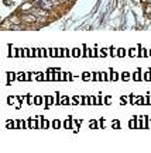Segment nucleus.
<instances>
[{"mask_svg": "<svg viewBox=\"0 0 151 153\" xmlns=\"http://www.w3.org/2000/svg\"><path fill=\"white\" fill-rule=\"evenodd\" d=\"M64 125H65V128H71V124H69L68 121H66V122H65V124H64Z\"/></svg>", "mask_w": 151, "mask_h": 153, "instance_id": "nucleus-21", "label": "nucleus"}, {"mask_svg": "<svg viewBox=\"0 0 151 153\" xmlns=\"http://www.w3.org/2000/svg\"><path fill=\"white\" fill-rule=\"evenodd\" d=\"M133 79H134V80H140V70H138L137 73L133 74Z\"/></svg>", "mask_w": 151, "mask_h": 153, "instance_id": "nucleus-12", "label": "nucleus"}, {"mask_svg": "<svg viewBox=\"0 0 151 153\" xmlns=\"http://www.w3.org/2000/svg\"><path fill=\"white\" fill-rule=\"evenodd\" d=\"M52 3H54V6H59L61 3H59V0H51Z\"/></svg>", "mask_w": 151, "mask_h": 153, "instance_id": "nucleus-19", "label": "nucleus"}, {"mask_svg": "<svg viewBox=\"0 0 151 153\" xmlns=\"http://www.w3.org/2000/svg\"><path fill=\"white\" fill-rule=\"evenodd\" d=\"M128 77H130V74H128L127 72H124V73L122 74V79L123 80H128Z\"/></svg>", "mask_w": 151, "mask_h": 153, "instance_id": "nucleus-10", "label": "nucleus"}, {"mask_svg": "<svg viewBox=\"0 0 151 153\" xmlns=\"http://www.w3.org/2000/svg\"><path fill=\"white\" fill-rule=\"evenodd\" d=\"M72 56H74V58H78V56H80V49H78V48H74V51H72Z\"/></svg>", "mask_w": 151, "mask_h": 153, "instance_id": "nucleus-5", "label": "nucleus"}, {"mask_svg": "<svg viewBox=\"0 0 151 153\" xmlns=\"http://www.w3.org/2000/svg\"><path fill=\"white\" fill-rule=\"evenodd\" d=\"M144 3H151V0H143Z\"/></svg>", "mask_w": 151, "mask_h": 153, "instance_id": "nucleus-24", "label": "nucleus"}, {"mask_svg": "<svg viewBox=\"0 0 151 153\" xmlns=\"http://www.w3.org/2000/svg\"><path fill=\"white\" fill-rule=\"evenodd\" d=\"M37 6H40L41 9L47 10V11H52V10L55 9V6H54V3H52L51 0H38Z\"/></svg>", "mask_w": 151, "mask_h": 153, "instance_id": "nucleus-2", "label": "nucleus"}, {"mask_svg": "<svg viewBox=\"0 0 151 153\" xmlns=\"http://www.w3.org/2000/svg\"><path fill=\"white\" fill-rule=\"evenodd\" d=\"M128 55H130V56H134V55H136V51H134V48H131V49H130Z\"/></svg>", "mask_w": 151, "mask_h": 153, "instance_id": "nucleus-17", "label": "nucleus"}, {"mask_svg": "<svg viewBox=\"0 0 151 153\" xmlns=\"http://www.w3.org/2000/svg\"><path fill=\"white\" fill-rule=\"evenodd\" d=\"M48 125H50V122H48V121H45V122L43 124V128H48Z\"/></svg>", "mask_w": 151, "mask_h": 153, "instance_id": "nucleus-20", "label": "nucleus"}, {"mask_svg": "<svg viewBox=\"0 0 151 153\" xmlns=\"http://www.w3.org/2000/svg\"><path fill=\"white\" fill-rule=\"evenodd\" d=\"M21 21L24 24H34V23H37V16L33 13H24L21 16Z\"/></svg>", "mask_w": 151, "mask_h": 153, "instance_id": "nucleus-1", "label": "nucleus"}, {"mask_svg": "<svg viewBox=\"0 0 151 153\" xmlns=\"http://www.w3.org/2000/svg\"><path fill=\"white\" fill-rule=\"evenodd\" d=\"M64 56L69 58V56H71V51H69V49H65V51H64Z\"/></svg>", "mask_w": 151, "mask_h": 153, "instance_id": "nucleus-13", "label": "nucleus"}, {"mask_svg": "<svg viewBox=\"0 0 151 153\" xmlns=\"http://www.w3.org/2000/svg\"><path fill=\"white\" fill-rule=\"evenodd\" d=\"M110 79H112V80H117L119 79V74L114 73L113 70H112V73H110Z\"/></svg>", "mask_w": 151, "mask_h": 153, "instance_id": "nucleus-9", "label": "nucleus"}, {"mask_svg": "<svg viewBox=\"0 0 151 153\" xmlns=\"http://www.w3.org/2000/svg\"><path fill=\"white\" fill-rule=\"evenodd\" d=\"M66 1H68V0H59V3H61V4L62 3H66Z\"/></svg>", "mask_w": 151, "mask_h": 153, "instance_id": "nucleus-23", "label": "nucleus"}, {"mask_svg": "<svg viewBox=\"0 0 151 153\" xmlns=\"http://www.w3.org/2000/svg\"><path fill=\"white\" fill-rule=\"evenodd\" d=\"M144 79H146V80H151V72H148V73L144 74Z\"/></svg>", "mask_w": 151, "mask_h": 153, "instance_id": "nucleus-15", "label": "nucleus"}, {"mask_svg": "<svg viewBox=\"0 0 151 153\" xmlns=\"http://www.w3.org/2000/svg\"><path fill=\"white\" fill-rule=\"evenodd\" d=\"M47 19L48 17H37V23H41V24L47 23Z\"/></svg>", "mask_w": 151, "mask_h": 153, "instance_id": "nucleus-7", "label": "nucleus"}, {"mask_svg": "<svg viewBox=\"0 0 151 153\" xmlns=\"http://www.w3.org/2000/svg\"><path fill=\"white\" fill-rule=\"evenodd\" d=\"M99 55H100V56H102V58H104V56L107 55V52H106V49H102V51H100V52H99Z\"/></svg>", "mask_w": 151, "mask_h": 153, "instance_id": "nucleus-14", "label": "nucleus"}, {"mask_svg": "<svg viewBox=\"0 0 151 153\" xmlns=\"http://www.w3.org/2000/svg\"><path fill=\"white\" fill-rule=\"evenodd\" d=\"M10 21H11V24H14V25H20V24L23 23L21 21V16H19V14H14L13 17H10Z\"/></svg>", "mask_w": 151, "mask_h": 153, "instance_id": "nucleus-3", "label": "nucleus"}, {"mask_svg": "<svg viewBox=\"0 0 151 153\" xmlns=\"http://www.w3.org/2000/svg\"><path fill=\"white\" fill-rule=\"evenodd\" d=\"M144 13H146L147 16H151V3H146V6H144Z\"/></svg>", "mask_w": 151, "mask_h": 153, "instance_id": "nucleus-4", "label": "nucleus"}, {"mask_svg": "<svg viewBox=\"0 0 151 153\" xmlns=\"http://www.w3.org/2000/svg\"><path fill=\"white\" fill-rule=\"evenodd\" d=\"M117 55L122 58V56L126 55V49H123V48H119V51H117Z\"/></svg>", "mask_w": 151, "mask_h": 153, "instance_id": "nucleus-8", "label": "nucleus"}, {"mask_svg": "<svg viewBox=\"0 0 151 153\" xmlns=\"http://www.w3.org/2000/svg\"><path fill=\"white\" fill-rule=\"evenodd\" d=\"M52 126H54V128H59V126H61V122H59V121H54V122H52Z\"/></svg>", "mask_w": 151, "mask_h": 153, "instance_id": "nucleus-11", "label": "nucleus"}, {"mask_svg": "<svg viewBox=\"0 0 151 153\" xmlns=\"http://www.w3.org/2000/svg\"><path fill=\"white\" fill-rule=\"evenodd\" d=\"M14 77H16L14 73H9V80H14Z\"/></svg>", "mask_w": 151, "mask_h": 153, "instance_id": "nucleus-18", "label": "nucleus"}, {"mask_svg": "<svg viewBox=\"0 0 151 153\" xmlns=\"http://www.w3.org/2000/svg\"><path fill=\"white\" fill-rule=\"evenodd\" d=\"M45 101H47V102H51L52 98H51V97H47V98H45Z\"/></svg>", "mask_w": 151, "mask_h": 153, "instance_id": "nucleus-22", "label": "nucleus"}, {"mask_svg": "<svg viewBox=\"0 0 151 153\" xmlns=\"http://www.w3.org/2000/svg\"><path fill=\"white\" fill-rule=\"evenodd\" d=\"M17 79H19V82H24L26 80V74L21 72V73H17Z\"/></svg>", "mask_w": 151, "mask_h": 153, "instance_id": "nucleus-6", "label": "nucleus"}, {"mask_svg": "<svg viewBox=\"0 0 151 153\" xmlns=\"http://www.w3.org/2000/svg\"><path fill=\"white\" fill-rule=\"evenodd\" d=\"M110 55L116 56V49H114V48H110Z\"/></svg>", "mask_w": 151, "mask_h": 153, "instance_id": "nucleus-16", "label": "nucleus"}, {"mask_svg": "<svg viewBox=\"0 0 151 153\" xmlns=\"http://www.w3.org/2000/svg\"><path fill=\"white\" fill-rule=\"evenodd\" d=\"M69 1H74V0H68V3H69Z\"/></svg>", "mask_w": 151, "mask_h": 153, "instance_id": "nucleus-25", "label": "nucleus"}]
</instances>
